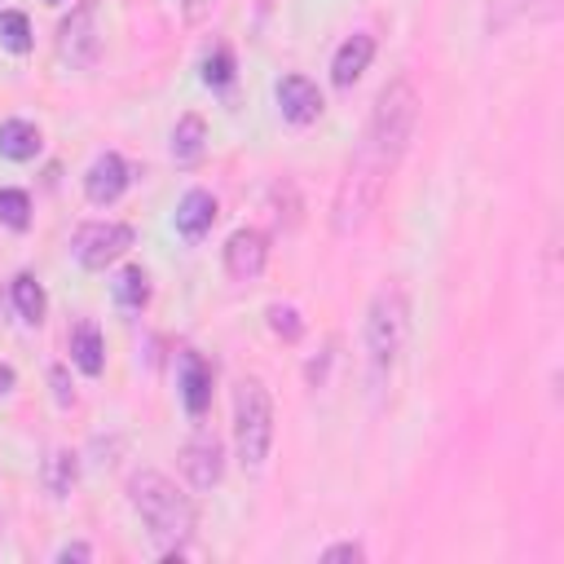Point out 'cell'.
<instances>
[{
	"instance_id": "cell-9",
	"label": "cell",
	"mask_w": 564,
	"mask_h": 564,
	"mask_svg": "<svg viewBox=\"0 0 564 564\" xmlns=\"http://www.w3.org/2000/svg\"><path fill=\"white\" fill-rule=\"evenodd\" d=\"M123 189H128V163H123L115 150L97 154L93 167L84 172V198H88L93 207H110Z\"/></svg>"
},
{
	"instance_id": "cell-6",
	"label": "cell",
	"mask_w": 564,
	"mask_h": 564,
	"mask_svg": "<svg viewBox=\"0 0 564 564\" xmlns=\"http://www.w3.org/2000/svg\"><path fill=\"white\" fill-rule=\"evenodd\" d=\"M128 247H132V225H123V220H88L75 229V242H70L75 260L93 273H101L106 264L128 256Z\"/></svg>"
},
{
	"instance_id": "cell-16",
	"label": "cell",
	"mask_w": 564,
	"mask_h": 564,
	"mask_svg": "<svg viewBox=\"0 0 564 564\" xmlns=\"http://www.w3.org/2000/svg\"><path fill=\"white\" fill-rule=\"evenodd\" d=\"M40 145H44V137H40L35 123H26V119H4V123H0V154H4V159L26 163V159L40 154Z\"/></svg>"
},
{
	"instance_id": "cell-28",
	"label": "cell",
	"mask_w": 564,
	"mask_h": 564,
	"mask_svg": "<svg viewBox=\"0 0 564 564\" xmlns=\"http://www.w3.org/2000/svg\"><path fill=\"white\" fill-rule=\"evenodd\" d=\"M13 383H18V375H13V370H9V366H0V397H4V392H9V388H13Z\"/></svg>"
},
{
	"instance_id": "cell-23",
	"label": "cell",
	"mask_w": 564,
	"mask_h": 564,
	"mask_svg": "<svg viewBox=\"0 0 564 564\" xmlns=\"http://www.w3.org/2000/svg\"><path fill=\"white\" fill-rule=\"evenodd\" d=\"M229 79H234V53L229 48H212L203 57V84L207 88H225Z\"/></svg>"
},
{
	"instance_id": "cell-25",
	"label": "cell",
	"mask_w": 564,
	"mask_h": 564,
	"mask_svg": "<svg viewBox=\"0 0 564 564\" xmlns=\"http://www.w3.org/2000/svg\"><path fill=\"white\" fill-rule=\"evenodd\" d=\"M48 383H53V397L57 405H70L75 392H70V379H66V366H48Z\"/></svg>"
},
{
	"instance_id": "cell-15",
	"label": "cell",
	"mask_w": 564,
	"mask_h": 564,
	"mask_svg": "<svg viewBox=\"0 0 564 564\" xmlns=\"http://www.w3.org/2000/svg\"><path fill=\"white\" fill-rule=\"evenodd\" d=\"M70 361L84 370V375H101L106 370V344H101V330L93 326V322H79L75 330H70Z\"/></svg>"
},
{
	"instance_id": "cell-17",
	"label": "cell",
	"mask_w": 564,
	"mask_h": 564,
	"mask_svg": "<svg viewBox=\"0 0 564 564\" xmlns=\"http://www.w3.org/2000/svg\"><path fill=\"white\" fill-rule=\"evenodd\" d=\"M9 295H13V308H18V317H22L26 326H40V322H44L48 295H44V286L35 282V273H18L13 286H9Z\"/></svg>"
},
{
	"instance_id": "cell-7",
	"label": "cell",
	"mask_w": 564,
	"mask_h": 564,
	"mask_svg": "<svg viewBox=\"0 0 564 564\" xmlns=\"http://www.w3.org/2000/svg\"><path fill=\"white\" fill-rule=\"evenodd\" d=\"M269 264V238L260 229H234L225 238V273L234 282H256Z\"/></svg>"
},
{
	"instance_id": "cell-22",
	"label": "cell",
	"mask_w": 564,
	"mask_h": 564,
	"mask_svg": "<svg viewBox=\"0 0 564 564\" xmlns=\"http://www.w3.org/2000/svg\"><path fill=\"white\" fill-rule=\"evenodd\" d=\"M269 330H273L278 339H286V344H300L304 322H300V313H295L291 304H269Z\"/></svg>"
},
{
	"instance_id": "cell-12",
	"label": "cell",
	"mask_w": 564,
	"mask_h": 564,
	"mask_svg": "<svg viewBox=\"0 0 564 564\" xmlns=\"http://www.w3.org/2000/svg\"><path fill=\"white\" fill-rule=\"evenodd\" d=\"M181 401H185V410L194 419H203L207 405H212V366H207L203 352H185L181 357Z\"/></svg>"
},
{
	"instance_id": "cell-4",
	"label": "cell",
	"mask_w": 564,
	"mask_h": 564,
	"mask_svg": "<svg viewBox=\"0 0 564 564\" xmlns=\"http://www.w3.org/2000/svg\"><path fill=\"white\" fill-rule=\"evenodd\" d=\"M234 449L247 471H260L273 449V397L260 379H238L234 388Z\"/></svg>"
},
{
	"instance_id": "cell-29",
	"label": "cell",
	"mask_w": 564,
	"mask_h": 564,
	"mask_svg": "<svg viewBox=\"0 0 564 564\" xmlns=\"http://www.w3.org/2000/svg\"><path fill=\"white\" fill-rule=\"evenodd\" d=\"M48 4H62V0H48Z\"/></svg>"
},
{
	"instance_id": "cell-13",
	"label": "cell",
	"mask_w": 564,
	"mask_h": 564,
	"mask_svg": "<svg viewBox=\"0 0 564 564\" xmlns=\"http://www.w3.org/2000/svg\"><path fill=\"white\" fill-rule=\"evenodd\" d=\"M212 225H216V198H212L207 189H189V194L181 198V207H176V234H181L185 242H198Z\"/></svg>"
},
{
	"instance_id": "cell-5",
	"label": "cell",
	"mask_w": 564,
	"mask_h": 564,
	"mask_svg": "<svg viewBox=\"0 0 564 564\" xmlns=\"http://www.w3.org/2000/svg\"><path fill=\"white\" fill-rule=\"evenodd\" d=\"M57 57L70 70H93L101 57V31H97V0H79L70 18L57 26Z\"/></svg>"
},
{
	"instance_id": "cell-18",
	"label": "cell",
	"mask_w": 564,
	"mask_h": 564,
	"mask_svg": "<svg viewBox=\"0 0 564 564\" xmlns=\"http://www.w3.org/2000/svg\"><path fill=\"white\" fill-rule=\"evenodd\" d=\"M115 300H119V308H128V313L145 308V304H150V273H145L141 264H123L119 278H115Z\"/></svg>"
},
{
	"instance_id": "cell-10",
	"label": "cell",
	"mask_w": 564,
	"mask_h": 564,
	"mask_svg": "<svg viewBox=\"0 0 564 564\" xmlns=\"http://www.w3.org/2000/svg\"><path fill=\"white\" fill-rule=\"evenodd\" d=\"M181 471L189 476L194 489H212V485H220V476H225V458H220L216 436H194V441H185V445H181Z\"/></svg>"
},
{
	"instance_id": "cell-19",
	"label": "cell",
	"mask_w": 564,
	"mask_h": 564,
	"mask_svg": "<svg viewBox=\"0 0 564 564\" xmlns=\"http://www.w3.org/2000/svg\"><path fill=\"white\" fill-rule=\"evenodd\" d=\"M75 454L70 449H48V458H44V489L53 494V498H66L70 494V485H75Z\"/></svg>"
},
{
	"instance_id": "cell-3",
	"label": "cell",
	"mask_w": 564,
	"mask_h": 564,
	"mask_svg": "<svg viewBox=\"0 0 564 564\" xmlns=\"http://www.w3.org/2000/svg\"><path fill=\"white\" fill-rule=\"evenodd\" d=\"M405 339H410V300H405V286L388 282L375 291V300L366 308V366H370L375 388L388 383L392 366L405 352Z\"/></svg>"
},
{
	"instance_id": "cell-24",
	"label": "cell",
	"mask_w": 564,
	"mask_h": 564,
	"mask_svg": "<svg viewBox=\"0 0 564 564\" xmlns=\"http://www.w3.org/2000/svg\"><path fill=\"white\" fill-rule=\"evenodd\" d=\"M344 560H352V564H357V560H366V551H361L357 542H335V546H326V551H322V564H344Z\"/></svg>"
},
{
	"instance_id": "cell-8",
	"label": "cell",
	"mask_w": 564,
	"mask_h": 564,
	"mask_svg": "<svg viewBox=\"0 0 564 564\" xmlns=\"http://www.w3.org/2000/svg\"><path fill=\"white\" fill-rule=\"evenodd\" d=\"M278 110H282L286 123L308 128V123L322 119L326 101H322V93H317L313 79H304V75H282V79H278Z\"/></svg>"
},
{
	"instance_id": "cell-26",
	"label": "cell",
	"mask_w": 564,
	"mask_h": 564,
	"mask_svg": "<svg viewBox=\"0 0 564 564\" xmlns=\"http://www.w3.org/2000/svg\"><path fill=\"white\" fill-rule=\"evenodd\" d=\"M181 4H185V22H207L216 9V0H181Z\"/></svg>"
},
{
	"instance_id": "cell-14",
	"label": "cell",
	"mask_w": 564,
	"mask_h": 564,
	"mask_svg": "<svg viewBox=\"0 0 564 564\" xmlns=\"http://www.w3.org/2000/svg\"><path fill=\"white\" fill-rule=\"evenodd\" d=\"M207 150V123L203 115H181L172 128V163L176 167H194Z\"/></svg>"
},
{
	"instance_id": "cell-21",
	"label": "cell",
	"mask_w": 564,
	"mask_h": 564,
	"mask_svg": "<svg viewBox=\"0 0 564 564\" xmlns=\"http://www.w3.org/2000/svg\"><path fill=\"white\" fill-rule=\"evenodd\" d=\"M0 225H9V229L31 225V198L22 189H0Z\"/></svg>"
},
{
	"instance_id": "cell-27",
	"label": "cell",
	"mask_w": 564,
	"mask_h": 564,
	"mask_svg": "<svg viewBox=\"0 0 564 564\" xmlns=\"http://www.w3.org/2000/svg\"><path fill=\"white\" fill-rule=\"evenodd\" d=\"M57 560H62V564H70V560H93V551H88L84 542H70V546L57 551Z\"/></svg>"
},
{
	"instance_id": "cell-20",
	"label": "cell",
	"mask_w": 564,
	"mask_h": 564,
	"mask_svg": "<svg viewBox=\"0 0 564 564\" xmlns=\"http://www.w3.org/2000/svg\"><path fill=\"white\" fill-rule=\"evenodd\" d=\"M0 44L9 48V53H31V18L22 13V9H4L0 13Z\"/></svg>"
},
{
	"instance_id": "cell-1",
	"label": "cell",
	"mask_w": 564,
	"mask_h": 564,
	"mask_svg": "<svg viewBox=\"0 0 564 564\" xmlns=\"http://www.w3.org/2000/svg\"><path fill=\"white\" fill-rule=\"evenodd\" d=\"M414 123H419V93H414L410 79H392L375 97L366 132H361V145L348 159V172H344V181L335 189V212H330L335 234L348 238L375 216V207L383 198V185L397 172V163H401V154H405L410 137H414Z\"/></svg>"
},
{
	"instance_id": "cell-11",
	"label": "cell",
	"mask_w": 564,
	"mask_h": 564,
	"mask_svg": "<svg viewBox=\"0 0 564 564\" xmlns=\"http://www.w3.org/2000/svg\"><path fill=\"white\" fill-rule=\"evenodd\" d=\"M370 62H375V40H370L366 31L348 35V40L335 48V57H330V79H335V88H352V84L366 75Z\"/></svg>"
},
{
	"instance_id": "cell-2",
	"label": "cell",
	"mask_w": 564,
	"mask_h": 564,
	"mask_svg": "<svg viewBox=\"0 0 564 564\" xmlns=\"http://www.w3.org/2000/svg\"><path fill=\"white\" fill-rule=\"evenodd\" d=\"M128 502L145 520L150 538L163 546V560H181V546L194 538V524H198L194 498L176 489V480H167L163 471H137L128 480Z\"/></svg>"
}]
</instances>
